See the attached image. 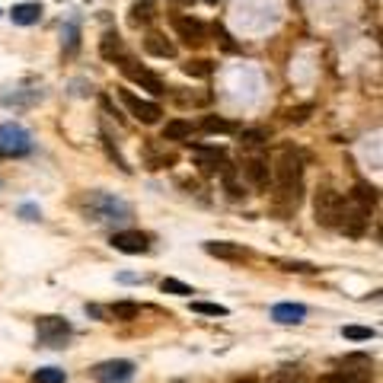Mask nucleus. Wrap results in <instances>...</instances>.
Returning a JSON list of instances; mask_svg holds the SVG:
<instances>
[{
  "label": "nucleus",
  "instance_id": "nucleus-38",
  "mask_svg": "<svg viewBox=\"0 0 383 383\" xmlns=\"http://www.w3.org/2000/svg\"><path fill=\"white\" fill-rule=\"evenodd\" d=\"M319 383H358V380H351V377L342 374V371H332V374H326Z\"/></svg>",
  "mask_w": 383,
  "mask_h": 383
},
{
  "label": "nucleus",
  "instance_id": "nucleus-4",
  "mask_svg": "<svg viewBox=\"0 0 383 383\" xmlns=\"http://www.w3.org/2000/svg\"><path fill=\"white\" fill-rule=\"evenodd\" d=\"M342 211H345V198L338 195L336 188H319L317 198H313V214H317V224L323 227H336L342 224Z\"/></svg>",
  "mask_w": 383,
  "mask_h": 383
},
{
  "label": "nucleus",
  "instance_id": "nucleus-11",
  "mask_svg": "<svg viewBox=\"0 0 383 383\" xmlns=\"http://www.w3.org/2000/svg\"><path fill=\"white\" fill-rule=\"evenodd\" d=\"M109 243H112V249H119L125 256H140L150 249V236L140 234V230H115Z\"/></svg>",
  "mask_w": 383,
  "mask_h": 383
},
{
  "label": "nucleus",
  "instance_id": "nucleus-17",
  "mask_svg": "<svg viewBox=\"0 0 383 383\" xmlns=\"http://www.w3.org/2000/svg\"><path fill=\"white\" fill-rule=\"evenodd\" d=\"M99 55L106 58V61H119V64H122L125 58V42H122V36H119V32H112V29H109V32H103V38H99Z\"/></svg>",
  "mask_w": 383,
  "mask_h": 383
},
{
  "label": "nucleus",
  "instance_id": "nucleus-14",
  "mask_svg": "<svg viewBox=\"0 0 383 383\" xmlns=\"http://www.w3.org/2000/svg\"><path fill=\"white\" fill-rule=\"evenodd\" d=\"M304 317H307V307H304V304L284 300V304H275V307H271V319L281 323V326H297V323H304Z\"/></svg>",
  "mask_w": 383,
  "mask_h": 383
},
{
  "label": "nucleus",
  "instance_id": "nucleus-18",
  "mask_svg": "<svg viewBox=\"0 0 383 383\" xmlns=\"http://www.w3.org/2000/svg\"><path fill=\"white\" fill-rule=\"evenodd\" d=\"M157 19V3L153 0H134L128 10V23L131 26H147Z\"/></svg>",
  "mask_w": 383,
  "mask_h": 383
},
{
  "label": "nucleus",
  "instance_id": "nucleus-10",
  "mask_svg": "<svg viewBox=\"0 0 383 383\" xmlns=\"http://www.w3.org/2000/svg\"><path fill=\"white\" fill-rule=\"evenodd\" d=\"M131 377H134V365L125 361V358L103 361V365L93 367V380H99V383H128Z\"/></svg>",
  "mask_w": 383,
  "mask_h": 383
},
{
  "label": "nucleus",
  "instance_id": "nucleus-31",
  "mask_svg": "<svg viewBox=\"0 0 383 383\" xmlns=\"http://www.w3.org/2000/svg\"><path fill=\"white\" fill-rule=\"evenodd\" d=\"M224 188H227V195L234 198V201H236V198H243V195H246L243 186L236 182V169H234V166H227V169H224Z\"/></svg>",
  "mask_w": 383,
  "mask_h": 383
},
{
  "label": "nucleus",
  "instance_id": "nucleus-22",
  "mask_svg": "<svg viewBox=\"0 0 383 383\" xmlns=\"http://www.w3.org/2000/svg\"><path fill=\"white\" fill-rule=\"evenodd\" d=\"M192 122H186V119H173V122L163 125V140H186L192 138Z\"/></svg>",
  "mask_w": 383,
  "mask_h": 383
},
{
  "label": "nucleus",
  "instance_id": "nucleus-2",
  "mask_svg": "<svg viewBox=\"0 0 383 383\" xmlns=\"http://www.w3.org/2000/svg\"><path fill=\"white\" fill-rule=\"evenodd\" d=\"M77 208L93 224H122V221H131V205L119 195H109V192H86V195L77 198Z\"/></svg>",
  "mask_w": 383,
  "mask_h": 383
},
{
  "label": "nucleus",
  "instance_id": "nucleus-1",
  "mask_svg": "<svg viewBox=\"0 0 383 383\" xmlns=\"http://www.w3.org/2000/svg\"><path fill=\"white\" fill-rule=\"evenodd\" d=\"M271 179L278 186V201H281V211H297L300 205V192H304V157L300 150L294 147H284L278 150L275 157V166H271Z\"/></svg>",
  "mask_w": 383,
  "mask_h": 383
},
{
  "label": "nucleus",
  "instance_id": "nucleus-19",
  "mask_svg": "<svg viewBox=\"0 0 383 383\" xmlns=\"http://www.w3.org/2000/svg\"><path fill=\"white\" fill-rule=\"evenodd\" d=\"M144 51L153 58H163V61H166V58H176V45H173L166 36H160V32H150V36L144 38Z\"/></svg>",
  "mask_w": 383,
  "mask_h": 383
},
{
  "label": "nucleus",
  "instance_id": "nucleus-25",
  "mask_svg": "<svg viewBox=\"0 0 383 383\" xmlns=\"http://www.w3.org/2000/svg\"><path fill=\"white\" fill-rule=\"evenodd\" d=\"M201 128H205L208 134H234L236 125L227 122V119H217V115H208L205 122H201Z\"/></svg>",
  "mask_w": 383,
  "mask_h": 383
},
{
  "label": "nucleus",
  "instance_id": "nucleus-3",
  "mask_svg": "<svg viewBox=\"0 0 383 383\" xmlns=\"http://www.w3.org/2000/svg\"><path fill=\"white\" fill-rule=\"evenodd\" d=\"M74 336V329L64 317H38L36 319V338L45 348H64Z\"/></svg>",
  "mask_w": 383,
  "mask_h": 383
},
{
  "label": "nucleus",
  "instance_id": "nucleus-21",
  "mask_svg": "<svg viewBox=\"0 0 383 383\" xmlns=\"http://www.w3.org/2000/svg\"><path fill=\"white\" fill-rule=\"evenodd\" d=\"M61 48H64V55H74L77 48H80V23L77 19L61 26Z\"/></svg>",
  "mask_w": 383,
  "mask_h": 383
},
{
  "label": "nucleus",
  "instance_id": "nucleus-15",
  "mask_svg": "<svg viewBox=\"0 0 383 383\" xmlns=\"http://www.w3.org/2000/svg\"><path fill=\"white\" fill-rule=\"evenodd\" d=\"M42 13H45V7L38 0H23V3H16V7L10 10V19L16 26H36L38 19H42Z\"/></svg>",
  "mask_w": 383,
  "mask_h": 383
},
{
  "label": "nucleus",
  "instance_id": "nucleus-35",
  "mask_svg": "<svg viewBox=\"0 0 383 383\" xmlns=\"http://www.w3.org/2000/svg\"><path fill=\"white\" fill-rule=\"evenodd\" d=\"M19 217L23 221H42V211H38V205L26 201V205H19Z\"/></svg>",
  "mask_w": 383,
  "mask_h": 383
},
{
  "label": "nucleus",
  "instance_id": "nucleus-40",
  "mask_svg": "<svg viewBox=\"0 0 383 383\" xmlns=\"http://www.w3.org/2000/svg\"><path fill=\"white\" fill-rule=\"evenodd\" d=\"M173 3H182V7H188V3H195V0H173Z\"/></svg>",
  "mask_w": 383,
  "mask_h": 383
},
{
  "label": "nucleus",
  "instance_id": "nucleus-13",
  "mask_svg": "<svg viewBox=\"0 0 383 383\" xmlns=\"http://www.w3.org/2000/svg\"><path fill=\"white\" fill-rule=\"evenodd\" d=\"M205 253L214 256V259H227V262H246L249 259V249L240 243H227V240H208Z\"/></svg>",
  "mask_w": 383,
  "mask_h": 383
},
{
  "label": "nucleus",
  "instance_id": "nucleus-7",
  "mask_svg": "<svg viewBox=\"0 0 383 383\" xmlns=\"http://www.w3.org/2000/svg\"><path fill=\"white\" fill-rule=\"evenodd\" d=\"M119 99L125 103V109H128L138 122L144 125H157L160 115H163V109H160L157 103H150V99H140V96H134L131 90H119Z\"/></svg>",
  "mask_w": 383,
  "mask_h": 383
},
{
  "label": "nucleus",
  "instance_id": "nucleus-27",
  "mask_svg": "<svg viewBox=\"0 0 383 383\" xmlns=\"http://www.w3.org/2000/svg\"><path fill=\"white\" fill-rule=\"evenodd\" d=\"M42 99V90H29V93H13V96H0L3 106H32Z\"/></svg>",
  "mask_w": 383,
  "mask_h": 383
},
{
  "label": "nucleus",
  "instance_id": "nucleus-26",
  "mask_svg": "<svg viewBox=\"0 0 383 383\" xmlns=\"http://www.w3.org/2000/svg\"><path fill=\"white\" fill-rule=\"evenodd\" d=\"M182 71H186L188 77H211V74H214V61L198 58V61H188V64H182Z\"/></svg>",
  "mask_w": 383,
  "mask_h": 383
},
{
  "label": "nucleus",
  "instance_id": "nucleus-12",
  "mask_svg": "<svg viewBox=\"0 0 383 383\" xmlns=\"http://www.w3.org/2000/svg\"><path fill=\"white\" fill-rule=\"evenodd\" d=\"M338 371L348 374L351 380L365 383L367 377L374 374V361H371V355H345L342 361H338Z\"/></svg>",
  "mask_w": 383,
  "mask_h": 383
},
{
  "label": "nucleus",
  "instance_id": "nucleus-39",
  "mask_svg": "<svg viewBox=\"0 0 383 383\" xmlns=\"http://www.w3.org/2000/svg\"><path fill=\"white\" fill-rule=\"evenodd\" d=\"M234 383H259L256 377H240V380H234Z\"/></svg>",
  "mask_w": 383,
  "mask_h": 383
},
{
  "label": "nucleus",
  "instance_id": "nucleus-24",
  "mask_svg": "<svg viewBox=\"0 0 383 383\" xmlns=\"http://www.w3.org/2000/svg\"><path fill=\"white\" fill-rule=\"evenodd\" d=\"M275 265H278L281 271H297V275H313V271H317L313 262H304V259H275Z\"/></svg>",
  "mask_w": 383,
  "mask_h": 383
},
{
  "label": "nucleus",
  "instance_id": "nucleus-6",
  "mask_svg": "<svg viewBox=\"0 0 383 383\" xmlns=\"http://www.w3.org/2000/svg\"><path fill=\"white\" fill-rule=\"evenodd\" d=\"M173 32H176V38L188 48H198L208 42V29L198 16H173Z\"/></svg>",
  "mask_w": 383,
  "mask_h": 383
},
{
  "label": "nucleus",
  "instance_id": "nucleus-41",
  "mask_svg": "<svg viewBox=\"0 0 383 383\" xmlns=\"http://www.w3.org/2000/svg\"><path fill=\"white\" fill-rule=\"evenodd\" d=\"M205 3H208V7H217V3H221V0H205Z\"/></svg>",
  "mask_w": 383,
  "mask_h": 383
},
{
  "label": "nucleus",
  "instance_id": "nucleus-28",
  "mask_svg": "<svg viewBox=\"0 0 383 383\" xmlns=\"http://www.w3.org/2000/svg\"><path fill=\"white\" fill-rule=\"evenodd\" d=\"M192 313H201V317H227L230 310L224 304H205V300H192Z\"/></svg>",
  "mask_w": 383,
  "mask_h": 383
},
{
  "label": "nucleus",
  "instance_id": "nucleus-37",
  "mask_svg": "<svg viewBox=\"0 0 383 383\" xmlns=\"http://www.w3.org/2000/svg\"><path fill=\"white\" fill-rule=\"evenodd\" d=\"M269 383H300V377L291 374V371H275V374L269 377Z\"/></svg>",
  "mask_w": 383,
  "mask_h": 383
},
{
  "label": "nucleus",
  "instance_id": "nucleus-9",
  "mask_svg": "<svg viewBox=\"0 0 383 383\" xmlns=\"http://www.w3.org/2000/svg\"><path fill=\"white\" fill-rule=\"evenodd\" d=\"M227 150L217 147V144H192V160L198 163V169L205 173V176H214L217 169H224L221 163H224Z\"/></svg>",
  "mask_w": 383,
  "mask_h": 383
},
{
  "label": "nucleus",
  "instance_id": "nucleus-23",
  "mask_svg": "<svg viewBox=\"0 0 383 383\" xmlns=\"http://www.w3.org/2000/svg\"><path fill=\"white\" fill-rule=\"evenodd\" d=\"M109 317L119 319V323H131V319L140 317V307L134 304V300H119V304H112V307H109Z\"/></svg>",
  "mask_w": 383,
  "mask_h": 383
},
{
  "label": "nucleus",
  "instance_id": "nucleus-8",
  "mask_svg": "<svg viewBox=\"0 0 383 383\" xmlns=\"http://www.w3.org/2000/svg\"><path fill=\"white\" fill-rule=\"evenodd\" d=\"M122 74L128 77L131 84H138V86H144V90H150L153 96H163L166 93V86H163V80H160L153 71H147V67H140L138 61H131V58H125L122 61Z\"/></svg>",
  "mask_w": 383,
  "mask_h": 383
},
{
  "label": "nucleus",
  "instance_id": "nucleus-32",
  "mask_svg": "<svg viewBox=\"0 0 383 383\" xmlns=\"http://www.w3.org/2000/svg\"><path fill=\"white\" fill-rule=\"evenodd\" d=\"M342 336L351 338V342H367V338H374L377 332L374 329H367V326H345L342 329Z\"/></svg>",
  "mask_w": 383,
  "mask_h": 383
},
{
  "label": "nucleus",
  "instance_id": "nucleus-5",
  "mask_svg": "<svg viewBox=\"0 0 383 383\" xmlns=\"http://www.w3.org/2000/svg\"><path fill=\"white\" fill-rule=\"evenodd\" d=\"M29 150H32V134H29L26 125H19V122H3L0 125V153L26 157Z\"/></svg>",
  "mask_w": 383,
  "mask_h": 383
},
{
  "label": "nucleus",
  "instance_id": "nucleus-16",
  "mask_svg": "<svg viewBox=\"0 0 383 383\" xmlns=\"http://www.w3.org/2000/svg\"><path fill=\"white\" fill-rule=\"evenodd\" d=\"M243 176L249 179L256 188H269V182H271V166H269V160L249 157V160L243 163Z\"/></svg>",
  "mask_w": 383,
  "mask_h": 383
},
{
  "label": "nucleus",
  "instance_id": "nucleus-33",
  "mask_svg": "<svg viewBox=\"0 0 383 383\" xmlns=\"http://www.w3.org/2000/svg\"><path fill=\"white\" fill-rule=\"evenodd\" d=\"M269 140V131L265 128H243L240 131V144H262Z\"/></svg>",
  "mask_w": 383,
  "mask_h": 383
},
{
  "label": "nucleus",
  "instance_id": "nucleus-20",
  "mask_svg": "<svg viewBox=\"0 0 383 383\" xmlns=\"http://www.w3.org/2000/svg\"><path fill=\"white\" fill-rule=\"evenodd\" d=\"M348 201H351L355 208H361L365 214H371V208L377 205V188H374V186H367V182H358V186L351 188Z\"/></svg>",
  "mask_w": 383,
  "mask_h": 383
},
{
  "label": "nucleus",
  "instance_id": "nucleus-36",
  "mask_svg": "<svg viewBox=\"0 0 383 383\" xmlns=\"http://www.w3.org/2000/svg\"><path fill=\"white\" fill-rule=\"evenodd\" d=\"M214 32H217V38H221V45H224L227 51H240V45H236L234 38H230V32H227L224 26H214Z\"/></svg>",
  "mask_w": 383,
  "mask_h": 383
},
{
  "label": "nucleus",
  "instance_id": "nucleus-34",
  "mask_svg": "<svg viewBox=\"0 0 383 383\" xmlns=\"http://www.w3.org/2000/svg\"><path fill=\"white\" fill-rule=\"evenodd\" d=\"M310 112H313V106H297V109H288V112H284V119H288V122H294V125H300V122H307Z\"/></svg>",
  "mask_w": 383,
  "mask_h": 383
},
{
  "label": "nucleus",
  "instance_id": "nucleus-29",
  "mask_svg": "<svg viewBox=\"0 0 383 383\" xmlns=\"http://www.w3.org/2000/svg\"><path fill=\"white\" fill-rule=\"evenodd\" d=\"M160 291H163V294H176V297H188V294H195L186 281H176V278H163L160 281Z\"/></svg>",
  "mask_w": 383,
  "mask_h": 383
},
{
  "label": "nucleus",
  "instance_id": "nucleus-30",
  "mask_svg": "<svg viewBox=\"0 0 383 383\" xmlns=\"http://www.w3.org/2000/svg\"><path fill=\"white\" fill-rule=\"evenodd\" d=\"M32 383H64V371L61 367H38L32 374Z\"/></svg>",
  "mask_w": 383,
  "mask_h": 383
}]
</instances>
